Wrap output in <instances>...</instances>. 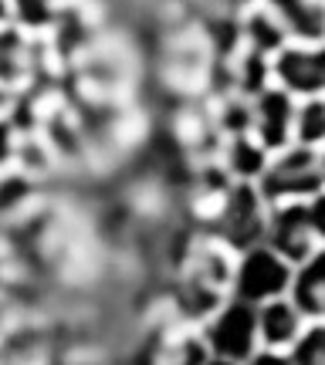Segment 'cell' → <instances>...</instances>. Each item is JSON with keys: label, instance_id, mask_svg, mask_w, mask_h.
<instances>
[{"label": "cell", "instance_id": "cell-1", "mask_svg": "<svg viewBox=\"0 0 325 365\" xmlns=\"http://www.w3.org/2000/svg\"><path fill=\"white\" fill-rule=\"evenodd\" d=\"M214 237L224 247L251 250L258 247V240L268 234V213H264V200L251 182H234L231 193L224 200V210L217 213V220L210 223Z\"/></svg>", "mask_w": 325, "mask_h": 365}, {"label": "cell", "instance_id": "cell-2", "mask_svg": "<svg viewBox=\"0 0 325 365\" xmlns=\"http://www.w3.org/2000/svg\"><path fill=\"white\" fill-rule=\"evenodd\" d=\"M200 339H204L210 355L244 365L254 355V341H258V312H254V304H244V301L221 304L204 322Z\"/></svg>", "mask_w": 325, "mask_h": 365}, {"label": "cell", "instance_id": "cell-3", "mask_svg": "<svg viewBox=\"0 0 325 365\" xmlns=\"http://www.w3.org/2000/svg\"><path fill=\"white\" fill-rule=\"evenodd\" d=\"M291 284L288 261L278 257L271 247H251L244 250V261L234 267L231 287L237 291V301L244 304H264L274 301L285 287Z\"/></svg>", "mask_w": 325, "mask_h": 365}, {"label": "cell", "instance_id": "cell-4", "mask_svg": "<svg viewBox=\"0 0 325 365\" xmlns=\"http://www.w3.org/2000/svg\"><path fill=\"white\" fill-rule=\"evenodd\" d=\"M261 180H264V186L258 190L261 200H271V196L295 200L301 193L319 190V182L325 180V163L322 156H315L309 145H301V149H291L288 156H281L278 163L264 166Z\"/></svg>", "mask_w": 325, "mask_h": 365}, {"label": "cell", "instance_id": "cell-5", "mask_svg": "<svg viewBox=\"0 0 325 365\" xmlns=\"http://www.w3.org/2000/svg\"><path fill=\"white\" fill-rule=\"evenodd\" d=\"M268 237L274 244V254L285 261H305L312 250V217L305 207H285L274 217H268Z\"/></svg>", "mask_w": 325, "mask_h": 365}, {"label": "cell", "instance_id": "cell-6", "mask_svg": "<svg viewBox=\"0 0 325 365\" xmlns=\"http://www.w3.org/2000/svg\"><path fill=\"white\" fill-rule=\"evenodd\" d=\"M34 78V41L21 27L0 24V88L21 91Z\"/></svg>", "mask_w": 325, "mask_h": 365}, {"label": "cell", "instance_id": "cell-7", "mask_svg": "<svg viewBox=\"0 0 325 365\" xmlns=\"http://www.w3.org/2000/svg\"><path fill=\"white\" fill-rule=\"evenodd\" d=\"M301 335V312L291 301H264L258 312V339L268 349H285L295 345Z\"/></svg>", "mask_w": 325, "mask_h": 365}, {"label": "cell", "instance_id": "cell-8", "mask_svg": "<svg viewBox=\"0 0 325 365\" xmlns=\"http://www.w3.org/2000/svg\"><path fill=\"white\" fill-rule=\"evenodd\" d=\"M254 129L264 149H274L288 139V132L295 129V105L288 102L285 95H264L254 108Z\"/></svg>", "mask_w": 325, "mask_h": 365}, {"label": "cell", "instance_id": "cell-9", "mask_svg": "<svg viewBox=\"0 0 325 365\" xmlns=\"http://www.w3.org/2000/svg\"><path fill=\"white\" fill-rule=\"evenodd\" d=\"M281 78L295 91H322L325 88V48L319 51H288L281 58Z\"/></svg>", "mask_w": 325, "mask_h": 365}, {"label": "cell", "instance_id": "cell-10", "mask_svg": "<svg viewBox=\"0 0 325 365\" xmlns=\"http://www.w3.org/2000/svg\"><path fill=\"white\" fill-rule=\"evenodd\" d=\"M268 166L264 159V145L247 139V135H234L231 145H227V156H224V170L227 176H234L237 182H251L254 176H261Z\"/></svg>", "mask_w": 325, "mask_h": 365}, {"label": "cell", "instance_id": "cell-11", "mask_svg": "<svg viewBox=\"0 0 325 365\" xmlns=\"http://www.w3.org/2000/svg\"><path fill=\"white\" fill-rule=\"evenodd\" d=\"M295 298L301 314H325V254L312 257L295 277Z\"/></svg>", "mask_w": 325, "mask_h": 365}, {"label": "cell", "instance_id": "cell-12", "mask_svg": "<svg viewBox=\"0 0 325 365\" xmlns=\"http://www.w3.org/2000/svg\"><path fill=\"white\" fill-rule=\"evenodd\" d=\"M207 359L210 352L204 345V339L190 335V331H183L176 339H166L156 352V365H204Z\"/></svg>", "mask_w": 325, "mask_h": 365}, {"label": "cell", "instance_id": "cell-13", "mask_svg": "<svg viewBox=\"0 0 325 365\" xmlns=\"http://www.w3.org/2000/svg\"><path fill=\"white\" fill-rule=\"evenodd\" d=\"M295 132L305 145H315L325 139V102H309L295 112Z\"/></svg>", "mask_w": 325, "mask_h": 365}, {"label": "cell", "instance_id": "cell-14", "mask_svg": "<svg viewBox=\"0 0 325 365\" xmlns=\"http://www.w3.org/2000/svg\"><path fill=\"white\" fill-rule=\"evenodd\" d=\"M295 365H325V325L312 328L295 345Z\"/></svg>", "mask_w": 325, "mask_h": 365}, {"label": "cell", "instance_id": "cell-15", "mask_svg": "<svg viewBox=\"0 0 325 365\" xmlns=\"http://www.w3.org/2000/svg\"><path fill=\"white\" fill-rule=\"evenodd\" d=\"M17 318H21V314H17V308H14L11 301H7L4 294H0V341H4L7 335H11V328L17 325Z\"/></svg>", "mask_w": 325, "mask_h": 365}, {"label": "cell", "instance_id": "cell-16", "mask_svg": "<svg viewBox=\"0 0 325 365\" xmlns=\"http://www.w3.org/2000/svg\"><path fill=\"white\" fill-rule=\"evenodd\" d=\"M247 365H295V362L268 349V352H261V355H251V359H247Z\"/></svg>", "mask_w": 325, "mask_h": 365}, {"label": "cell", "instance_id": "cell-17", "mask_svg": "<svg viewBox=\"0 0 325 365\" xmlns=\"http://www.w3.org/2000/svg\"><path fill=\"white\" fill-rule=\"evenodd\" d=\"M309 217H312V227H315V234H322L325 237V196L315 203V210H309Z\"/></svg>", "mask_w": 325, "mask_h": 365}, {"label": "cell", "instance_id": "cell-18", "mask_svg": "<svg viewBox=\"0 0 325 365\" xmlns=\"http://www.w3.org/2000/svg\"><path fill=\"white\" fill-rule=\"evenodd\" d=\"M0 24H11V4L0 0Z\"/></svg>", "mask_w": 325, "mask_h": 365}, {"label": "cell", "instance_id": "cell-19", "mask_svg": "<svg viewBox=\"0 0 325 365\" xmlns=\"http://www.w3.org/2000/svg\"><path fill=\"white\" fill-rule=\"evenodd\" d=\"M11 98H14L11 91H4V88H0V115H4V112L11 108Z\"/></svg>", "mask_w": 325, "mask_h": 365}, {"label": "cell", "instance_id": "cell-20", "mask_svg": "<svg viewBox=\"0 0 325 365\" xmlns=\"http://www.w3.org/2000/svg\"><path fill=\"white\" fill-rule=\"evenodd\" d=\"M204 365H241V362H231V359H217V355H210Z\"/></svg>", "mask_w": 325, "mask_h": 365}, {"label": "cell", "instance_id": "cell-21", "mask_svg": "<svg viewBox=\"0 0 325 365\" xmlns=\"http://www.w3.org/2000/svg\"><path fill=\"white\" fill-rule=\"evenodd\" d=\"M0 240H4V227H0Z\"/></svg>", "mask_w": 325, "mask_h": 365}]
</instances>
